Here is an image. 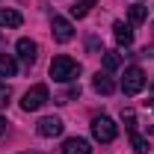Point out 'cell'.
<instances>
[{"instance_id": "6da1fadb", "label": "cell", "mask_w": 154, "mask_h": 154, "mask_svg": "<svg viewBox=\"0 0 154 154\" xmlns=\"http://www.w3.org/2000/svg\"><path fill=\"white\" fill-rule=\"evenodd\" d=\"M77 71H80V65H77L71 57H54V62H51V77L57 80V83H68V80H74Z\"/></svg>"}, {"instance_id": "7a4b0ae2", "label": "cell", "mask_w": 154, "mask_h": 154, "mask_svg": "<svg viewBox=\"0 0 154 154\" xmlns=\"http://www.w3.org/2000/svg\"><path fill=\"white\" fill-rule=\"evenodd\" d=\"M51 101V92H48V86H30L27 92H24V98H21V110H27V113H33V110H42L45 104Z\"/></svg>"}, {"instance_id": "3957f363", "label": "cell", "mask_w": 154, "mask_h": 154, "mask_svg": "<svg viewBox=\"0 0 154 154\" xmlns=\"http://www.w3.org/2000/svg\"><path fill=\"white\" fill-rule=\"evenodd\" d=\"M142 89H145V71H142L139 65L125 68V77H122V92H125V95H136V92H142Z\"/></svg>"}, {"instance_id": "277c9868", "label": "cell", "mask_w": 154, "mask_h": 154, "mask_svg": "<svg viewBox=\"0 0 154 154\" xmlns=\"http://www.w3.org/2000/svg\"><path fill=\"white\" fill-rule=\"evenodd\" d=\"M116 134H119V128H116V122L110 116H95L92 119V136L98 142H113Z\"/></svg>"}, {"instance_id": "5b68a950", "label": "cell", "mask_w": 154, "mask_h": 154, "mask_svg": "<svg viewBox=\"0 0 154 154\" xmlns=\"http://www.w3.org/2000/svg\"><path fill=\"white\" fill-rule=\"evenodd\" d=\"M51 30H54V38H57L59 45H65V42H71V38H74V27H71V21L62 18V15H54Z\"/></svg>"}, {"instance_id": "8992f818", "label": "cell", "mask_w": 154, "mask_h": 154, "mask_svg": "<svg viewBox=\"0 0 154 154\" xmlns=\"http://www.w3.org/2000/svg\"><path fill=\"white\" fill-rule=\"evenodd\" d=\"M62 128H65V125H62L59 116H45V119H38V125H36L38 136H48V139H51V136H59Z\"/></svg>"}, {"instance_id": "52a82bcc", "label": "cell", "mask_w": 154, "mask_h": 154, "mask_svg": "<svg viewBox=\"0 0 154 154\" xmlns=\"http://www.w3.org/2000/svg\"><path fill=\"white\" fill-rule=\"evenodd\" d=\"M15 48H18V57L24 59L27 65H33V62H36V57H38V45L33 42V38H21Z\"/></svg>"}, {"instance_id": "ba28073f", "label": "cell", "mask_w": 154, "mask_h": 154, "mask_svg": "<svg viewBox=\"0 0 154 154\" xmlns=\"http://www.w3.org/2000/svg\"><path fill=\"white\" fill-rule=\"evenodd\" d=\"M62 154H92V145L80 136H71V139L62 142Z\"/></svg>"}, {"instance_id": "9c48e42d", "label": "cell", "mask_w": 154, "mask_h": 154, "mask_svg": "<svg viewBox=\"0 0 154 154\" xmlns=\"http://www.w3.org/2000/svg\"><path fill=\"white\" fill-rule=\"evenodd\" d=\"M92 86H95V92H101V95H113V92H116V80L107 74V71H104V74L98 71L95 80H92Z\"/></svg>"}, {"instance_id": "30bf717a", "label": "cell", "mask_w": 154, "mask_h": 154, "mask_svg": "<svg viewBox=\"0 0 154 154\" xmlns=\"http://www.w3.org/2000/svg\"><path fill=\"white\" fill-rule=\"evenodd\" d=\"M21 12L18 9H0V27L3 30H15V27H21Z\"/></svg>"}, {"instance_id": "8fae6325", "label": "cell", "mask_w": 154, "mask_h": 154, "mask_svg": "<svg viewBox=\"0 0 154 154\" xmlns=\"http://www.w3.org/2000/svg\"><path fill=\"white\" fill-rule=\"evenodd\" d=\"M113 33H116V42L125 45V48L134 42V30H131V24H125V21H116V24H113Z\"/></svg>"}, {"instance_id": "7c38bea8", "label": "cell", "mask_w": 154, "mask_h": 154, "mask_svg": "<svg viewBox=\"0 0 154 154\" xmlns=\"http://www.w3.org/2000/svg\"><path fill=\"white\" fill-rule=\"evenodd\" d=\"M18 74V62L9 54H0V77H15Z\"/></svg>"}, {"instance_id": "4fadbf2b", "label": "cell", "mask_w": 154, "mask_h": 154, "mask_svg": "<svg viewBox=\"0 0 154 154\" xmlns=\"http://www.w3.org/2000/svg\"><path fill=\"white\" fill-rule=\"evenodd\" d=\"M145 18H148V9H145L142 3H134V6L128 9V21H131V27H136V24H142Z\"/></svg>"}, {"instance_id": "5bb4252c", "label": "cell", "mask_w": 154, "mask_h": 154, "mask_svg": "<svg viewBox=\"0 0 154 154\" xmlns=\"http://www.w3.org/2000/svg\"><path fill=\"white\" fill-rule=\"evenodd\" d=\"M95 3L98 0H74V3H71V15H74V18H86Z\"/></svg>"}, {"instance_id": "9a60e30c", "label": "cell", "mask_w": 154, "mask_h": 154, "mask_svg": "<svg viewBox=\"0 0 154 154\" xmlns=\"http://www.w3.org/2000/svg\"><path fill=\"white\" fill-rule=\"evenodd\" d=\"M131 148L139 151V154H145V151H148V139H142L136 131H131Z\"/></svg>"}, {"instance_id": "2e32d148", "label": "cell", "mask_w": 154, "mask_h": 154, "mask_svg": "<svg viewBox=\"0 0 154 154\" xmlns=\"http://www.w3.org/2000/svg\"><path fill=\"white\" fill-rule=\"evenodd\" d=\"M119 65H122V57H119L116 51H107V54H104V68H107V71H116Z\"/></svg>"}, {"instance_id": "e0dca14e", "label": "cell", "mask_w": 154, "mask_h": 154, "mask_svg": "<svg viewBox=\"0 0 154 154\" xmlns=\"http://www.w3.org/2000/svg\"><path fill=\"white\" fill-rule=\"evenodd\" d=\"M9 98H12L9 86H6V83H0V107H6V104H9Z\"/></svg>"}, {"instance_id": "ac0fdd59", "label": "cell", "mask_w": 154, "mask_h": 154, "mask_svg": "<svg viewBox=\"0 0 154 154\" xmlns=\"http://www.w3.org/2000/svg\"><path fill=\"white\" fill-rule=\"evenodd\" d=\"M3 131H6V119L0 116V134H3Z\"/></svg>"}, {"instance_id": "d6986e66", "label": "cell", "mask_w": 154, "mask_h": 154, "mask_svg": "<svg viewBox=\"0 0 154 154\" xmlns=\"http://www.w3.org/2000/svg\"><path fill=\"white\" fill-rule=\"evenodd\" d=\"M27 154H36V151H27Z\"/></svg>"}]
</instances>
